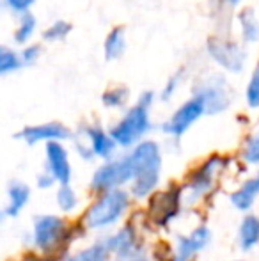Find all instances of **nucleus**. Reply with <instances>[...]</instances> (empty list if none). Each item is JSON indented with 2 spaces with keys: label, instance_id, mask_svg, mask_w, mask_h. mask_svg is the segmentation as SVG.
<instances>
[{
  "label": "nucleus",
  "instance_id": "obj_25",
  "mask_svg": "<svg viewBox=\"0 0 259 261\" xmlns=\"http://www.w3.org/2000/svg\"><path fill=\"white\" fill-rule=\"evenodd\" d=\"M156 181H158V174L140 176V178H137V181H135V185H133V194L137 197L146 196V194L156 185Z\"/></svg>",
  "mask_w": 259,
  "mask_h": 261
},
{
  "label": "nucleus",
  "instance_id": "obj_14",
  "mask_svg": "<svg viewBox=\"0 0 259 261\" xmlns=\"http://www.w3.org/2000/svg\"><path fill=\"white\" fill-rule=\"evenodd\" d=\"M87 135L91 139V146L93 151L100 156H108L114 149V139L108 137L101 128H87Z\"/></svg>",
  "mask_w": 259,
  "mask_h": 261
},
{
  "label": "nucleus",
  "instance_id": "obj_11",
  "mask_svg": "<svg viewBox=\"0 0 259 261\" xmlns=\"http://www.w3.org/2000/svg\"><path fill=\"white\" fill-rule=\"evenodd\" d=\"M126 48V38H125V29L116 27L110 31V34L105 39V57L108 61H116L125 54Z\"/></svg>",
  "mask_w": 259,
  "mask_h": 261
},
{
  "label": "nucleus",
  "instance_id": "obj_20",
  "mask_svg": "<svg viewBox=\"0 0 259 261\" xmlns=\"http://www.w3.org/2000/svg\"><path fill=\"white\" fill-rule=\"evenodd\" d=\"M21 66V57H18L13 50H9L7 46L0 48V73L7 75L11 71H16Z\"/></svg>",
  "mask_w": 259,
  "mask_h": 261
},
{
  "label": "nucleus",
  "instance_id": "obj_15",
  "mask_svg": "<svg viewBox=\"0 0 259 261\" xmlns=\"http://www.w3.org/2000/svg\"><path fill=\"white\" fill-rule=\"evenodd\" d=\"M240 27H242L243 41L256 43L259 41V21L252 9H243L240 13Z\"/></svg>",
  "mask_w": 259,
  "mask_h": 261
},
{
  "label": "nucleus",
  "instance_id": "obj_34",
  "mask_svg": "<svg viewBox=\"0 0 259 261\" xmlns=\"http://www.w3.org/2000/svg\"><path fill=\"white\" fill-rule=\"evenodd\" d=\"M71 261H78V259H71Z\"/></svg>",
  "mask_w": 259,
  "mask_h": 261
},
{
  "label": "nucleus",
  "instance_id": "obj_2",
  "mask_svg": "<svg viewBox=\"0 0 259 261\" xmlns=\"http://www.w3.org/2000/svg\"><path fill=\"white\" fill-rule=\"evenodd\" d=\"M160 169V149L155 142H142L135 148L128 158L119 162L121 171V181L130 178H140V176L158 174Z\"/></svg>",
  "mask_w": 259,
  "mask_h": 261
},
{
  "label": "nucleus",
  "instance_id": "obj_33",
  "mask_svg": "<svg viewBox=\"0 0 259 261\" xmlns=\"http://www.w3.org/2000/svg\"><path fill=\"white\" fill-rule=\"evenodd\" d=\"M224 2H225V4H233V6H235V4H238L240 0H224Z\"/></svg>",
  "mask_w": 259,
  "mask_h": 261
},
{
  "label": "nucleus",
  "instance_id": "obj_19",
  "mask_svg": "<svg viewBox=\"0 0 259 261\" xmlns=\"http://www.w3.org/2000/svg\"><path fill=\"white\" fill-rule=\"evenodd\" d=\"M9 196H11V206L7 208V213H9V215H16V213L23 208V204L27 203L28 189H27V187L18 185V183H16V185L11 187Z\"/></svg>",
  "mask_w": 259,
  "mask_h": 261
},
{
  "label": "nucleus",
  "instance_id": "obj_22",
  "mask_svg": "<svg viewBox=\"0 0 259 261\" xmlns=\"http://www.w3.org/2000/svg\"><path fill=\"white\" fill-rule=\"evenodd\" d=\"M128 100V89L126 87H114L103 94V103L107 107H121Z\"/></svg>",
  "mask_w": 259,
  "mask_h": 261
},
{
  "label": "nucleus",
  "instance_id": "obj_13",
  "mask_svg": "<svg viewBox=\"0 0 259 261\" xmlns=\"http://www.w3.org/2000/svg\"><path fill=\"white\" fill-rule=\"evenodd\" d=\"M116 183H121V171H119V162L107 164L94 174L93 187L94 189H110Z\"/></svg>",
  "mask_w": 259,
  "mask_h": 261
},
{
  "label": "nucleus",
  "instance_id": "obj_5",
  "mask_svg": "<svg viewBox=\"0 0 259 261\" xmlns=\"http://www.w3.org/2000/svg\"><path fill=\"white\" fill-rule=\"evenodd\" d=\"M204 112H206V105H204L203 98L195 96V98H192V100H188L185 105H181L180 109H178V112L172 116V119L163 128H165L167 134L181 135V134H185Z\"/></svg>",
  "mask_w": 259,
  "mask_h": 261
},
{
  "label": "nucleus",
  "instance_id": "obj_1",
  "mask_svg": "<svg viewBox=\"0 0 259 261\" xmlns=\"http://www.w3.org/2000/svg\"><path fill=\"white\" fill-rule=\"evenodd\" d=\"M153 101V93H144L138 100V103L119 121L118 126L112 130L110 137L118 144L130 146L137 139H140L146 132L149 130V117H148V107Z\"/></svg>",
  "mask_w": 259,
  "mask_h": 261
},
{
  "label": "nucleus",
  "instance_id": "obj_18",
  "mask_svg": "<svg viewBox=\"0 0 259 261\" xmlns=\"http://www.w3.org/2000/svg\"><path fill=\"white\" fill-rule=\"evenodd\" d=\"M34 31H36V18L31 13L21 14L20 25H18L16 32H14V39H16V43L23 45V43H27L32 38Z\"/></svg>",
  "mask_w": 259,
  "mask_h": 261
},
{
  "label": "nucleus",
  "instance_id": "obj_10",
  "mask_svg": "<svg viewBox=\"0 0 259 261\" xmlns=\"http://www.w3.org/2000/svg\"><path fill=\"white\" fill-rule=\"evenodd\" d=\"M178 208V192H163L153 199L151 215L158 224H163L174 215Z\"/></svg>",
  "mask_w": 259,
  "mask_h": 261
},
{
  "label": "nucleus",
  "instance_id": "obj_17",
  "mask_svg": "<svg viewBox=\"0 0 259 261\" xmlns=\"http://www.w3.org/2000/svg\"><path fill=\"white\" fill-rule=\"evenodd\" d=\"M240 240L243 249H250L259 240V220L256 217H247L240 229Z\"/></svg>",
  "mask_w": 259,
  "mask_h": 261
},
{
  "label": "nucleus",
  "instance_id": "obj_7",
  "mask_svg": "<svg viewBox=\"0 0 259 261\" xmlns=\"http://www.w3.org/2000/svg\"><path fill=\"white\" fill-rule=\"evenodd\" d=\"M197 96L203 98L204 105H206V112H222L229 105V98L225 94L224 79H220V76H215L210 84H206L197 93Z\"/></svg>",
  "mask_w": 259,
  "mask_h": 261
},
{
  "label": "nucleus",
  "instance_id": "obj_24",
  "mask_svg": "<svg viewBox=\"0 0 259 261\" xmlns=\"http://www.w3.org/2000/svg\"><path fill=\"white\" fill-rule=\"evenodd\" d=\"M247 101L252 109H257L259 107V62L254 69L252 76H250L249 87H247Z\"/></svg>",
  "mask_w": 259,
  "mask_h": 261
},
{
  "label": "nucleus",
  "instance_id": "obj_32",
  "mask_svg": "<svg viewBox=\"0 0 259 261\" xmlns=\"http://www.w3.org/2000/svg\"><path fill=\"white\" fill-rule=\"evenodd\" d=\"M39 185H41V187H50V185H52V179H50L48 176H43V178L39 179Z\"/></svg>",
  "mask_w": 259,
  "mask_h": 261
},
{
  "label": "nucleus",
  "instance_id": "obj_3",
  "mask_svg": "<svg viewBox=\"0 0 259 261\" xmlns=\"http://www.w3.org/2000/svg\"><path fill=\"white\" fill-rule=\"evenodd\" d=\"M126 208V194L123 190H112L101 201H98L91 212L87 213V224L91 227H100L107 226V224L114 222L123 210Z\"/></svg>",
  "mask_w": 259,
  "mask_h": 261
},
{
  "label": "nucleus",
  "instance_id": "obj_27",
  "mask_svg": "<svg viewBox=\"0 0 259 261\" xmlns=\"http://www.w3.org/2000/svg\"><path fill=\"white\" fill-rule=\"evenodd\" d=\"M57 199H59V204L63 210H71L75 206L76 203V197L75 194H73V190L69 189V187H63V189L59 190V196H57Z\"/></svg>",
  "mask_w": 259,
  "mask_h": 261
},
{
  "label": "nucleus",
  "instance_id": "obj_26",
  "mask_svg": "<svg viewBox=\"0 0 259 261\" xmlns=\"http://www.w3.org/2000/svg\"><path fill=\"white\" fill-rule=\"evenodd\" d=\"M105 258H107V249L103 245H94L82 252L80 261H105Z\"/></svg>",
  "mask_w": 259,
  "mask_h": 261
},
{
  "label": "nucleus",
  "instance_id": "obj_6",
  "mask_svg": "<svg viewBox=\"0 0 259 261\" xmlns=\"http://www.w3.org/2000/svg\"><path fill=\"white\" fill-rule=\"evenodd\" d=\"M36 244L41 249H50L64 234V222L57 217H41L36 222Z\"/></svg>",
  "mask_w": 259,
  "mask_h": 261
},
{
  "label": "nucleus",
  "instance_id": "obj_16",
  "mask_svg": "<svg viewBox=\"0 0 259 261\" xmlns=\"http://www.w3.org/2000/svg\"><path fill=\"white\" fill-rule=\"evenodd\" d=\"M257 194H259V176L256 179H250V181H247L245 185H243V189L233 196V203H235L236 208L247 210L250 204H252L254 197H256Z\"/></svg>",
  "mask_w": 259,
  "mask_h": 261
},
{
  "label": "nucleus",
  "instance_id": "obj_29",
  "mask_svg": "<svg viewBox=\"0 0 259 261\" xmlns=\"http://www.w3.org/2000/svg\"><path fill=\"white\" fill-rule=\"evenodd\" d=\"M39 55H41V46H39V45H28L27 48L21 52V62L31 66V64H34V62L38 61Z\"/></svg>",
  "mask_w": 259,
  "mask_h": 261
},
{
  "label": "nucleus",
  "instance_id": "obj_9",
  "mask_svg": "<svg viewBox=\"0 0 259 261\" xmlns=\"http://www.w3.org/2000/svg\"><path fill=\"white\" fill-rule=\"evenodd\" d=\"M46 155H48V164L52 169V174L55 179H59L61 183H66L71 176L68 164V155H66L64 148L59 142H48L46 146Z\"/></svg>",
  "mask_w": 259,
  "mask_h": 261
},
{
  "label": "nucleus",
  "instance_id": "obj_31",
  "mask_svg": "<svg viewBox=\"0 0 259 261\" xmlns=\"http://www.w3.org/2000/svg\"><path fill=\"white\" fill-rule=\"evenodd\" d=\"M180 75H181V71H180V73H176V75H174L172 79L169 80V84H167L165 89H163V93H162V98H163V100H167V98H169L170 94L174 93V89H176V86H178V80H180Z\"/></svg>",
  "mask_w": 259,
  "mask_h": 261
},
{
  "label": "nucleus",
  "instance_id": "obj_28",
  "mask_svg": "<svg viewBox=\"0 0 259 261\" xmlns=\"http://www.w3.org/2000/svg\"><path fill=\"white\" fill-rule=\"evenodd\" d=\"M245 160L250 162V164H256V162H259V135L252 137L249 142H247Z\"/></svg>",
  "mask_w": 259,
  "mask_h": 261
},
{
  "label": "nucleus",
  "instance_id": "obj_23",
  "mask_svg": "<svg viewBox=\"0 0 259 261\" xmlns=\"http://www.w3.org/2000/svg\"><path fill=\"white\" fill-rule=\"evenodd\" d=\"M131 242H133V234H131L130 229H123L121 233H118L116 237H112L108 240V249L112 251H128Z\"/></svg>",
  "mask_w": 259,
  "mask_h": 261
},
{
  "label": "nucleus",
  "instance_id": "obj_12",
  "mask_svg": "<svg viewBox=\"0 0 259 261\" xmlns=\"http://www.w3.org/2000/svg\"><path fill=\"white\" fill-rule=\"evenodd\" d=\"M208 238H210V233H208V229H204V227L197 229L190 238H181L180 254H178L176 261H187V258L192 254V252H195V251H199V249L204 247V244L208 242Z\"/></svg>",
  "mask_w": 259,
  "mask_h": 261
},
{
  "label": "nucleus",
  "instance_id": "obj_30",
  "mask_svg": "<svg viewBox=\"0 0 259 261\" xmlns=\"http://www.w3.org/2000/svg\"><path fill=\"white\" fill-rule=\"evenodd\" d=\"M34 2L36 0H6V4L14 11V13H21V14L28 13V9H31V6Z\"/></svg>",
  "mask_w": 259,
  "mask_h": 261
},
{
  "label": "nucleus",
  "instance_id": "obj_21",
  "mask_svg": "<svg viewBox=\"0 0 259 261\" xmlns=\"http://www.w3.org/2000/svg\"><path fill=\"white\" fill-rule=\"evenodd\" d=\"M71 32V25L68 21H55L53 25H50L45 31V39L46 41H63L66 36Z\"/></svg>",
  "mask_w": 259,
  "mask_h": 261
},
{
  "label": "nucleus",
  "instance_id": "obj_8",
  "mask_svg": "<svg viewBox=\"0 0 259 261\" xmlns=\"http://www.w3.org/2000/svg\"><path fill=\"white\" fill-rule=\"evenodd\" d=\"M21 139L28 142V144H36L39 141H61V139H68L69 132L68 128L59 123H48V124H39V126H28L20 134Z\"/></svg>",
  "mask_w": 259,
  "mask_h": 261
},
{
  "label": "nucleus",
  "instance_id": "obj_4",
  "mask_svg": "<svg viewBox=\"0 0 259 261\" xmlns=\"http://www.w3.org/2000/svg\"><path fill=\"white\" fill-rule=\"evenodd\" d=\"M208 52L211 59L218 62L222 68H225L231 73H238L245 66V50L233 41H222V39H213L208 41Z\"/></svg>",
  "mask_w": 259,
  "mask_h": 261
}]
</instances>
